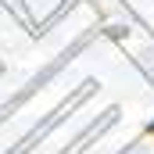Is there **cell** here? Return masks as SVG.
<instances>
[{"label": "cell", "mask_w": 154, "mask_h": 154, "mask_svg": "<svg viewBox=\"0 0 154 154\" xmlns=\"http://www.w3.org/2000/svg\"><path fill=\"white\" fill-rule=\"evenodd\" d=\"M147 133H151V136H154V122H151V125H147Z\"/></svg>", "instance_id": "1"}]
</instances>
